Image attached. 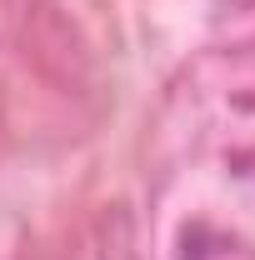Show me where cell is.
I'll return each mask as SVG.
<instances>
[{"label": "cell", "mask_w": 255, "mask_h": 260, "mask_svg": "<svg viewBox=\"0 0 255 260\" xmlns=\"http://www.w3.org/2000/svg\"><path fill=\"white\" fill-rule=\"evenodd\" d=\"M175 260H255V245L230 235L225 225L210 220H190L175 240Z\"/></svg>", "instance_id": "cell-1"}]
</instances>
